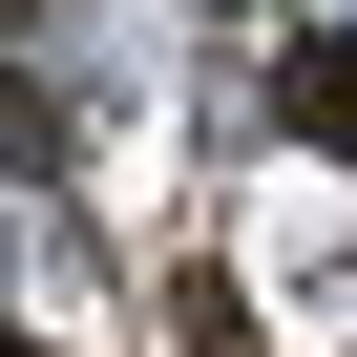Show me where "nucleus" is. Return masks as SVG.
Masks as SVG:
<instances>
[{"instance_id":"1","label":"nucleus","mask_w":357,"mask_h":357,"mask_svg":"<svg viewBox=\"0 0 357 357\" xmlns=\"http://www.w3.org/2000/svg\"><path fill=\"white\" fill-rule=\"evenodd\" d=\"M273 126L357 168V43H336V22H294V43H273Z\"/></svg>"},{"instance_id":"2","label":"nucleus","mask_w":357,"mask_h":357,"mask_svg":"<svg viewBox=\"0 0 357 357\" xmlns=\"http://www.w3.org/2000/svg\"><path fill=\"white\" fill-rule=\"evenodd\" d=\"M0 22H22V0H0Z\"/></svg>"}]
</instances>
